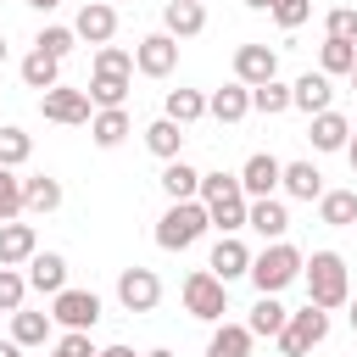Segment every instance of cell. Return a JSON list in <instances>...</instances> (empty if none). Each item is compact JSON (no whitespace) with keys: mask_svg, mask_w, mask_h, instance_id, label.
Listing matches in <instances>:
<instances>
[{"mask_svg":"<svg viewBox=\"0 0 357 357\" xmlns=\"http://www.w3.org/2000/svg\"><path fill=\"white\" fill-rule=\"evenodd\" d=\"M201 206H206V223L218 229V234H240L245 229V190H240V178L234 173H201V195H195Z\"/></svg>","mask_w":357,"mask_h":357,"instance_id":"6da1fadb","label":"cell"},{"mask_svg":"<svg viewBox=\"0 0 357 357\" xmlns=\"http://www.w3.org/2000/svg\"><path fill=\"white\" fill-rule=\"evenodd\" d=\"M301 273H307V301H312V307L335 312V307L351 301V279H346V257H340V251H312V257L301 262Z\"/></svg>","mask_w":357,"mask_h":357,"instance_id":"7a4b0ae2","label":"cell"},{"mask_svg":"<svg viewBox=\"0 0 357 357\" xmlns=\"http://www.w3.org/2000/svg\"><path fill=\"white\" fill-rule=\"evenodd\" d=\"M301 262H307V257H301L290 240H273L268 251L251 257V273H245V279L257 284V296H279L290 279H301Z\"/></svg>","mask_w":357,"mask_h":357,"instance_id":"3957f363","label":"cell"},{"mask_svg":"<svg viewBox=\"0 0 357 357\" xmlns=\"http://www.w3.org/2000/svg\"><path fill=\"white\" fill-rule=\"evenodd\" d=\"M206 229H212V223H206V206H201V201H173V206L156 218V245H162V251H190Z\"/></svg>","mask_w":357,"mask_h":357,"instance_id":"277c9868","label":"cell"},{"mask_svg":"<svg viewBox=\"0 0 357 357\" xmlns=\"http://www.w3.org/2000/svg\"><path fill=\"white\" fill-rule=\"evenodd\" d=\"M324 335H329V312L307 301L301 312H290V318H284V329H279L273 340H279V351H284V357H307L312 346H324Z\"/></svg>","mask_w":357,"mask_h":357,"instance_id":"5b68a950","label":"cell"},{"mask_svg":"<svg viewBox=\"0 0 357 357\" xmlns=\"http://www.w3.org/2000/svg\"><path fill=\"white\" fill-rule=\"evenodd\" d=\"M184 312H190V318H201V324H218V318L229 312V284H223V279H212L206 268H195V273L184 279Z\"/></svg>","mask_w":357,"mask_h":357,"instance_id":"8992f818","label":"cell"},{"mask_svg":"<svg viewBox=\"0 0 357 357\" xmlns=\"http://www.w3.org/2000/svg\"><path fill=\"white\" fill-rule=\"evenodd\" d=\"M50 324L89 335V329L100 324V296H95V290H73V284L56 290V296H50Z\"/></svg>","mask_w":357,"mask_h":357,"instance_id":"52a82bcc","label":"cell"},{"mask_svg":"<svg viewBox=\"0 0 357 357\" xmlns=\"http://www.w3.org/2000/svg\"><path fill=\"white\" fill-rule=\"evenodd\" d=\"M117 301H123L128 312H156L162 279H156L151 268H123V273H117Z\"/></svg>","mask_w":357,"mask_h":357,"instance_id":"ba28073f","label":"cell"},{"mask_svg":"<svg viewBox=\"0 0 357 357\" xmlns=\"http://www.w3.org/2000/svg\"><path fill=\"white\" fill-rule=\"evenodd\" d=\"M178 67V39H167V33H145L139 45H134V73H145V78H167Z\"/></svg>","mask_w":357,"mask_h":357,"instance_id":"9c48e42d","label":"cell"},{"mask_svg":"<svg viewBox=\"0 0 357 357\" xmlns=\"http://www.w3.org/2000/svg\"><path fill=\"white\" fill-rule=\"evenodd\" d=\"M268 78H279V50H268V45H240V50H234V84L257 89V84H268Z\"/></svg>","mask_w":357,"mask_h":357,"instance_id":"30bf717a","label":"cell"},{"mask_svg":"<svg viewBox=\"0 0 357 357\" xmlns=\"http://www.w3.org/2000/svg\"><path fill=\"white\" fill-rule=\"evenodd\" d=\"M39 112H45L50 123H89V117H95L89 95H84V89H67V84L45 89V95H39Z\"/></svg>","mask_w":357,"mask_h":357,"instance_id":"8fae6325","label":"cell"},{"mask_svg":"<svg viewBox=\"0 0 357 357\" xmlns=\"http://www.w3.org/2000/svg\"><path fill=\"white\" fill-rule=\"evenodd\" d=\"M279 167H284L279 156L257 151V156H251V162H245V167L234 173V178H240V190H245V201H268V195L279 190Z\"/></svg>","mask_w":357,"mask_h":357,"instance_id":"7c38bea8","label":"cell"},{"mask_svg":"<svg viewBox=\"0 0 357 357\" xmlns=\"http://www.w3.org/2000/svg\"><path fill=\"white\" fill-rule=\"evenodd\" d=\"M73 33H78L84 45H112V33H117V6H106V0H89V6L78 11Z\"/></svg>","mask_w":357,"mask_h":357,"instance_id":"4fadbf2b","label":"cell"},{"mask_svg":"<svg viewBox=\"0 0 357 357\" xmlns=\"http://www.w3.org/2000/svg\"><path fill=\"white\" fill-rule=\"evenodd\" d=\"M206 273L212 279H245L251 273V251H245V240H234V234H223L218 245H212V262H206Z\"/></svg>","mask_w":357,"mask_h":357,"instance_id":"5bb4252c","label":"cell"},{"mask_svg":"<svg viewBox=\"0 0 357 357\" xmlns=\"http://www.w3.org/2000/svg\"><path fill=\"white\" fill-rule=\"evenodd\" d=\"M22 279H28L39 296H56V290H67V257H61V251H33Z\"/></svg>","mask_w":357,"mask_h":357,"instance_id":"9a60e30c","label":"cell"},{"mask_svg":"<svg viewBox=\"0 0 357 357\" xmlns=\"http://www.w3.org/2000/svg\"><path fill=\"white\" fill-rule=\"evenodd\" d=\"M201 28H206L201 0H167V6H162V33H167V39H195Z\"/></svg>","mask_w":357,"mask_h":357,"instance_id":"2e32d148","label":"cell"},{"mask_svg":"<svg viewBox=\"0 0 357 357\" xmlns=\"http://www.w3.org/2000/svg\"><path fill=\"white\" fill-rule=\"evenodd\" d=\"M39 251V234H33V223H0V268H22L28 257Z\"/></svg>","mask_w":357,"mask_h":357,"instance_id":"e0dca14e","label":"cell"},{"mask_svg":"<svg viewBox=\"0 0 357 357\" xmlns=\"http://www.w3.org/2000/svg\"><path fill=\"white\" fill-rule=\"evenodd\" d=\"M329 100H335V89H329V78H324V73H301V78L290 84V106H301L307 117L329 112Z\"/></svg>","mask_w":357,"mask_h":357,"instance_id":"ac0fdd59","label":"cell"},{"mask_svg":"<svg viewBox=\"0 0 357 357\" xmlns=\"http://www.w3.org/2000/svg\"><path fill=\"white\" fill-rule=\"evenodd\" d=\"M245 229H257L262 240H284V229H290V212H284V201H251L245 206Z\"/></svg>","mask_w":357,"mask_h":357,"instance_id":"d6986e66","label":"cell"},{"mask_svg":"<svg viewBox=\"0 0 357 357\" xmlns=\"http://www.w3.org/2000/svg\"><path fill=\"white\" fill-rule=\"evenodd\" d=\"M307 139H312V151H346V139H351V123H346V117L329 106V112H318V117H312Z\"/></svg>","mask_w":357,"mask_h":357,"instance_id":"ffe728a7","label":"cell"},{"mask_svg":"<svg viewBox=\"0 0 357 357\" xmlns=\"http://www.w3.org/2000/svg\"><path fill=\"white\" fill-rule=\"evenodd\" d=\"M279 184H284V195H296V201H318V195H324V173H318L312 162H284V167H279Z\"/></svg>","mask_w":357,"mask_h":357,"instance_id":"44dd1931","label":"cell"},{"mask_svg":"<svg viewBox=\"0 0 357 357\" xmlns=\"http://www.w3.org/2000/svg\"><path fill=\"white\" fill-rule=\"evenodd\" d=\"M206 112H212L218 123H240V117L251 112V89H245V84H223V89L206 95Z\"/></svg>","mask_w":357,"mask_h":357,"instance_id":"7402d4cb","label":"cell"},{"mask_svg":"<svg viewBox=\"0 0 357 357\" xmlns=\"http://www.w3.org/2000/svg\"><path fill=\"white\" fill-rule=\"evenodd\" d=\"M22 84H28V89H39V95H45V89H56V84H61V61H56V56H45V50H28V56H22Z\"/></svg>","mask_w":357,"mask_h":357,"instance_id":"603a6c76","label":"cell"},{"mask_svg":"<svg viewBox=\"0 0 357 357\" xmlns=\"http://www.w3.org/2000/svg\"><path fill=\"white\" fill-rule=\"evenodd\" d=\"M162 190H167V201H195V195H201V173L178 156V162L162 167Z\"/></svg>","mask_w":357,"mask_h":357,"instance_id":"cb8c5ba5","label":"cell"},{"mask_svg":"<svg viewBox=\"0 0 357 357\" xmlns=\"http://www.w3.org/2000/svg\"><path fill=\"white\" fill-rule=\"evenodd\" d=\"M318 218H324L329 229L357 223V190H324V195H318Z\"/></svg>","mask_w":357,"mask_h":357,"instance_id":"d4e9b609","label":"cell"},{"mask_svg":"<svg viewBox=\"0 0 357 357\" xmlns=\"http://www.w3.org/2000/svg\"><path fill=\"white\" fill-rule=\"evenodd\" d=\"M206 357H251V329L245 324H218L206 340Z\"/></svg>","mask_w":357,"mask_h":357,"instance_id":"484cf974","label":"cell"},{"mask_svg":"<svg viewBox=\"0 0 357 357\" xmlns=\"http://www.w3.org/2000/svg\"><path fill=\"white\" fill-rule=\"evenodd\" d=\"M167 123H178V128H190L195 117H206V95L201 89H167V112H162Z\"/></svg>","mask_w":357,"mask_h":357,"instance_id":"4316f807","label":"cell"},{"mask_svg":"<svg viewBox=\"0 0 357 357\" xmlns=\"http://www.w3.org/2000/svg\"><path fill=\"white\" fill-rule=\"evenodd\" d=\"M89 134H95V145H100V151L123 145V139H128V112H123V106H112V112H95V117H89Z\"/></svg>","mask_w":357,"mask_h":357,"instance_id":"83f0119b","label":"cell"},{"mask_svg":"<svg viewBox=\"0 0 357 357\" xmlns=\"http://www.w3.org/2000/svg\"><path fill=\"white\" fill-rule=\"evenodd\" d=\"M56 206H61V184L50 173L22 178V212H56Z\"/></svg>","mask_w":357,"mask_h":357,"instance_id":"f1b7e54d","label":"cell"},{"mask_svg":"<svg viewBox=\"0 0 357 357\" xmlns=\"http://www.w3.org/2000/svg\"><path fill=\"white\" fill-rule=\"evenodd\" d=\"M145 145H151L162 162H178V151H184V128H178V123H167V117H156V123L145 128Z\"/></svg>","mask_w":357,"mask_h":357,"instance_id":"f546056e","label":"cell"},{"mask_svg":"<svg viewBox=\"0 0 357 357\" xmlns=\"http://www.w3.org/2000/svg\"><path fill=\"white\" fill-rule=\"evenodd\" d=\"M50 312H11V340L17 346H45L50 340Z\"/></svg>","mask_w":357,"mask_h":357,"instance_id":"4dcf8cb0","label":"cell"},{"mask_svg":"<svg viewBox=\"0 0 357 357\" xmlns=\"http://www.w3.org/2000/svg\"><path fill=\"white\" fill-rule=\"evenodd\" d=\"M351 67H357V45H351V39H324V50H318V73L335 78V73H351Z\"/></svg>","mask_w":357,"mask_h":357,"instance_id":"1f68e13d","label":"cell"},{"mask_svg":"<svg viewBox=\"0 0 357 357\" xmlns=\"http://www.w3.org/2000/svg\"><path fill=\"white\" fill-rule=\"evenodd\" d=\"M84 95H89V106H95V112H112V106H123V100H128V78H106V73H95Z\"/></svg>","mask_w":357,"mask_h":357,"instance_id":"d6a6232c","label":"cell"},{"mask_svg":"<svg viewBox=\"0 0 357 357\" xmlns=\"http://www.w3.org/2000/svg\"><path fill=\"white\" fill-rule=\"evenodd\" d=\"M284 318H290V312H284L273 296H257V307H251L245 329H251V340H257V335H279V329H284Z\"/></svg>","mask_w":357,"mask_h":357,"instance_id":"836d02e7","label":"cell"},{"mask_svg":"<svg viewBox=\"0 0 357 357\" xmlns=\"http://www.w3.org/2000/svg\"><path fill=\"white\" fill-rule=\"evenodd\" d=\"M251 112H262V117H279V112H290V84H279V78L257 84V89H251Z\"/></svg>","mask_w":357,"mask_h":357,"instance_id":"e575fe53","label":"cell"},{"mask_svg":"<svg viewBox=\"0 0 357 357\" xmlns=\"http://www.w3.org/2000/svg\"><path fill=\"white\" fill-rule=\"evenodd\" d=\"M95 73H106V78H134V56H128L123 45H100V50H95Z\"/></svg>","mask_w":357,"mask_h":357,"instance_id":"d590c367","label":"cell"},{"mask_svg":"<svg viewBox=\"0 0 357 357\" xmlns=\"http://www.w3.org/2000/svg\"><path fill=\"white\" fill-rule=\"evenodd\" d=\"M28 151H33V139H28L22 128H11V123H6V128H0V167H22V162H28Z\"/></svg>","mask_w":357,"mask_h":357,"instance_id":"8d00e7d4","label":"cell"},{"mask_svg":"<svg viewBox=\"0 0 357 357\" xmlns=\"http://www.w3.org/2000/svg\"><path fill=\"white\" fill-rule=\"evenodd\" d=\"M11 218H22V178L11 167H0V223H11Z\"/></svg>","mask_w":357,"mask_h":357,"instance_id":"74e56055","label":"cell"},{"mask_svg":"<svg viewBox=\"0 0 357 357\" xmlns=\"http://www.w3.org/2000/svg\"><path fill=\"white\" fill-rule=\"evenodd\" d=\"M22 296H28V279L17 268H0V312H22Z\"/></svg>","mask_w":357,"mask_h":357,"instance_id":"f35d334b","label":"cell"},{"mask_svg":"<svg viewBox=\"0 0 357 357\" xmlns=\"http://www.w3.org/2000/svg\"><path fill=\"white\" fill-rule=\"evenodd\" d=\"M73 45H78L73 28H39V39H33V50H45V56H56V61H61Z\"/></svg>","mask_w":357,"mask_h":357,"instance_id":"ab89813d","label":"cell"},{"mask_svg":"<svg viewBox=\"0 0 357 357\" xmlns=\"http://www.w3.org/2000/svg\"><path fill=\"white\" fill-rule=\"evenodd\" d=\"M268 11H273L279 28H301L312 17V0H268Z\"/></svg>","mask_w":357,"mask_h":357,"instance_id":"60d3db41","label":"cell"},{"mask_svg":"<svg viewBox=\"0 0 357 357\" xmlns=\"http://www.w3.org/2000/svg\"><path fill=\"white\" fill-rule=\"evenodd\" d=\"M324 28H329V39H351V45H357V11H351V6H335Z\"/></svg>","mask_w":357,"mask_h":357,"instance_id":"b9f144b4","label":"cell"},{"mask_svg":"<svg viewBox=\"0 0 357 357\" xmlns=\"http://www.w3.org/2000/svg\"><path fill=\"white\" fill-rule=\"evenodd\" d=\"M50 357H95V340H89V335H78V329H67V335L50 346Z\"/></svg>","mask_w":357,"mask_h":357,"instance_id":"7bdbcfd3","label":"cell"},{"mask_svg":"<svg viewBox=\"0 0 357 357\" xmlns=\"http://www.w3.org/2000/svg\"><path fill=\"white\" fill-rule=\"evenodd\" d=\"M0 357H22V346L17 340H0Z\"/></svg>","mask_w":357,"mask_h":357,"instance_id":"ee69618b","label":"cell"},{"mask_svg":"<svg viewBox=\"0 0 357 357\" xmlns=\"http://www.w3.org/2000/svg\"><path fill=\"white\" fill-rule=\"evenodd\" d=\"M95 357H134L128 346H106V351H95Z\"/></svg>","mask_w":357,"mask_h":357,"instance_id":"f6af8a7d","label":"cell"},{"mask_svg":"<svg viewBox=\"0 0 357 357\" xmlns=\"http://www.w3.org/2000/svg\"><path fill=\"white\" fill-rule=\"evenodd\" d=\"M346 156H351V173H357V128H351V139H346Z\"/></svg>","mask_w":357,"mask_h":357,"instance_id":"bcb514c9","label":"cell"},{"mask_svg":"<svg viewBox=\"0 0 357 357\" xmlns=\"http://www.w3.org/2000/svg\"><path fill=\"white\" fill-rule=\"evenodd\" d=\"M28 6H33V11H56L61 0H28Z\"/></svg>","mask_w":357,"mask_h":357,"instance_id":"7dc6e473","label":"cell"},{"mask_svg":"<svg viewBox=\"0 0 357 357\" xmlns=\"http://www.w3.org/2000/svg\"><path fill=\"white\" fill-rule=\"evenodd\" d=\"M245 6H251V11H268V0H245Z\"/></svg>","mask_w":357,"mask_h":357,"instance_id":"c3c4849f","label":"cell"},{"mask_svg":"<svg viewBox=\"0 0 357 357\" xmlns=\"http://www.w3.org/2000/svg\"><path fill=\"white\" fill-rule=\"evenodd\" d=\"M145 357H173V351H167V346H156V351H145Z\"/></svg>","mask_w":357,"mask_h":357,"instance_id":"681fc988","label":"cell"},{"mask_svg":"<svg viewBox=\"0 0 357 357\" xmlns=\"http://www.w3.org/2000/svg\"><path fill=\"white\" fill-rule=\"evenodd\" d=\"M351 329H357V296H351Z\"/></svg>","mask_w":357,"mask_h":357,"instance_id":"f907efd6","label":"cell"},{"mask_svg":"<svg viewBox=\"0 0 357 357\" xmlns=\"http://www.w3.org/2000/svg\"><path fill=\"white\" fill-rule=\"evenodd\" d=\"M0 61H6V39H0Z\"/></svg>","mask_w":357,"mask_h":357,"instance_id":"816d5d0a","label":"cell"},{"mask_svg":"<svg viewBox=\"0 0 357 357\" xmlns=\"http://www.w3.org/2000/svg\"><path fill=\"white\" fill-rule=\"evenodd\" d=\"M351 89H357V67H351Z\"/></svg>","mask_w":357,"mask_h":357,"instance_id":"f5cc1de1","label":"cell"},{"mask_svg":"<svg viewBox=\"0 0 357 357\" xmlns=\"http://www.w3.org/2000/svg\"><path fill=\"white\" fill-rule=\"evenodd\" d=\"M106 6H117V0H106Z\"/></svg>","mask_w":357,"mask_h":357,"instance_id":"db71d44e","label":"cell"}]
</instances>
